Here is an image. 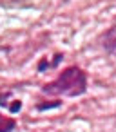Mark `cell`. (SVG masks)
<instances>
[{
    "label": "cell",
    "mask_w": 116,
    "mask_h": 132,
    "mask_svg": "<svg viewBox=\"0 0 116 132\" xmlns=\"http://www.w3.org/2000/svg\"><path fill=\"white\" fill-rule=\"evenodd\" d=\"M42 90L49 96H82L87 90V74L80 67L71 65L64 69L56 80L45 83Z\"/></svg>",
    "instance_id": "1"
},
{
    "label": "cell",
    "mask_w": 116,
    "mask_h": 132,
    "mask_svg": "<svg viewBox=\"0 0 116 132\" xmlns=\"http://www.w3.org/2000/svg\"><path fill=\"white\" fill-rule=\"evenodd\" d=\"M102 47L105 49L107 54H111L112 58H116V26L109 27L102 35Z\"/></svg>",
    "instance_id": "2"
},
{
    "label": "cell",
    "mask_w": 116,
    "mask_h": 132,
    "mask_svg": "<svg viewBox=\"0 0 116 132\" xmlns=\"http://www.w3.org/2000/svg\"><path fill=\"white\" fill-rule=\"evenodd\" d=\"M15 127H17V121L13 118L0 114V132H11L15 130Z\"/></svg>",
    "instance_id": "3"
},
{
    "label": "cell",
    "mask_w": 116,
    "mask_h": 132,
    "mask_svg": "<svg viewBox=\"0 0 116 132\" xmlns=\"http://www.w3.org/2000/svg\"><path fill=\"white\" fill-rule=\"evenodd\" d=\"M51 107H60V101H53V103H38V105H36L38 110H45V109H51Z\"/></svg>",
    "instance_id": "4"
}]
</instances>
